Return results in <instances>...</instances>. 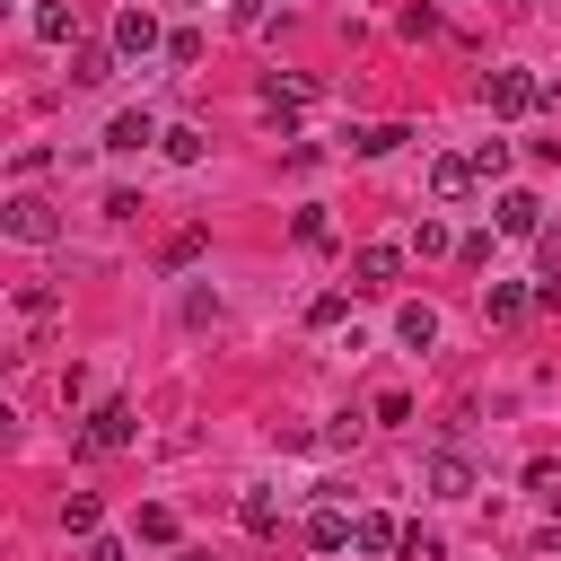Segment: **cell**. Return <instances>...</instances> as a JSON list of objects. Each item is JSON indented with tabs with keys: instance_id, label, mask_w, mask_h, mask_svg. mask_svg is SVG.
<instances>
[{
	"instance_id": "obj_1",
	"label": "cell",
	"mask_w": 561,
	"mask_h": 561,
	"mask_svg": "<svg viewBox=\"0 0 561 561\" xmlns=\"http://www.w3.org/2000/svg\"><path fill=\"white\" fill-rule=\"evenodd\" d=\"M0 228H9L18 245H53V237H61V210H53L44 193H18V202L0 210Z\"/></svg>"
},
{
	"instance_id": "obj_2",
	"label": "cell",
	"mask_w": 561,
	"mask_h": 561,
	"mask_svg": "<svg viewBox=\"0 0 561 561\" xmlns=\"http://www.w3.org/2000/svg\"><path fill=\"white\" fill-rule=\"evenodd\" d=\"M131 430H140V421H131V403H96V412H88V430H79V447H88V456H114V447H131Z\"/></svg>"
},
{
	"instance_id": "obj_3",
	"label": "cell",
	"mask_w": 561,
	"mask_h": 561,
	"mask_svg": "<svg viewBox=\"0 0 561 561\" xmlns=\"http://www.w3.org/2000/svg\"><path fill=\"white\" fill-rule=\"evenodd\" d=\"M482 96H491V114H535V105H543V79H526V70H491Z\"/></svg>"
},
{
	"instance_id": "obj_4",
	"label": "cell",
	"mask_w": 561,
	"mask_h": 561,
	"mask_svg": "<svg viewBox=\"0 0 561 561\" xmlns=\"http://www.w3.org/2000/svg\"><path fill=\"white\" fill-rule=\"evenodd\" d=\"M394 272H403V245H359L351 254V289H394Z\"/></svg>"
},
{
	"instance_id": "obj_5",
	"label": "cell",
	"mask_w": 561,
	"mask_h": 561,
	"mask_svg": "<svg viewBox=\"0 0 561 561\" xmlns=\"http://www.w3.org/2000/svg\"><path fill=\"white\" fill-rule=\"evenodd\" d=\"M114 53H123V61H149V53H158V18H149V9H123V18H114Z\"/></svg>"
},
{
	"instance_id": "obj_6",
	"label": "cell",
	"mask_w": 561,
	"mask_h": 561,
	"mask_svg": "<svg viewBox=\"0 0 561 561\" xmlns=\"http://www.w3.org/2000/svg\"><path fill=\"white\" fill-rule=\"evenodd\" d=\"M316 96H324V88H316V79H298V70H272V79H263V105H272V114H307Z\"/></svg>"
},
{
	"instance_id": "obj_7",
	"label": "cell",
	"mask_w": 561,
	"mask_h": 561,
	"mask_svg": "<svg viewBox=\"0 0 561 561\" xmlns=\"http://www.w3.org/2000/svg\"><path fill=\"white\" fill-rule=\"evenodd\" d=\"M473 184H482V167H473V158H430V193H438V202H465Z\"/></svg>"
},
{
	"instance_id": "obj_8",
	"label": "cell",
	"mask_w": 561,
	"mask_h": 561,
	"mask_svg": "<svg viewBox=\"0 0 561 561\" xmlns=\"http://www.w3.org/2000/svg\"><path fill=\"white\" fill-rule=\"evenodd\" d=\"M526 307H535V289H517V280L482 289V324H526Z\"/></svg>"
},
{
	"instance_id": "obj_9",
	"label": "cell",
	"mask_w": 561,
	"mask_h": 561,
	"mask_svg": "<svg viewBox=\"0 0 561 561\" xmlns=\"http://www.w3.org/2000/svg\"><path fill=\"white\" fill-rule=\"evenodd\" d=\"M500 237H543V202L535 193H500Z\"/></svg>"
},
{
	"instance_id": "obj_10",
	"label": "cell",
	"mask_w": 561,
	"mask_h": 561,
	"mask_svg": "<svg viewBox=\"0 0 561 561\" xmlns=\"http://www.w3.org/2000/svg\"><path fill=\"white\" fill-rule=\"evenodd\" d=\"M430 491H438V500H465V491H473V465H465L456 447H438V456H430Z\"/></svg>"
},
{
	"instance_id": "obj_11",
	"label": "cell",
	"mask_w": 561,
	"mask_h": 561,
	"mask_svg": "<svg viewBox=\"0 0 561 561\" xmlns=\"http://www.w3.org/2000/svg\"><path fill=\"white\" fill-rule=\"evenodd\" d=\"M26 26H35L44 44H70V26H79V18H70V0H35V9H26Z\"/></svg>"
},
{
	"instance_id": "obj_12",
	"label": "cell",
	"mask_w": 561,
	"mask_h": 561,
	"mask_svg": "<svg viewBox=\"0 0 561 561\" xmlns=\"http://www.w3.org/2000/svg\"><path fill=\"white\" fill-rule=\"evenodd\" d=\"M149 140H167L149 114H114V123H105V149H149Z\"/></svg>"
},
{
	"instance_id": "obj_13",
	"label": "cell",
	"mask_w": 561,
	"mask_h": 561,
	"mask_svg": "<svg viewBox=\"0 0 561 561\" xmlns=\"http://www.w3.org/2000/svg\"><path fill=\"white\" fill-rule=\"evenodd\" d=\"M351 535H359V526H351L342 508H316V517H307V543H316V552H342Z\"/></svg>"
},
{
	"instance_id": "obj_14",
	"label": "cell",
	"mask_w": 561,
	"mask_h": 561,
	"mask_svg": "<svg viewBox=\"0 0 561 561\" xmlns=\"http://www.w3.org/2000/svg\"><path fill=\"white\" fill-rule=\"evenodd\" d=\"M403 140H412L403 123H368V131H351V149H359V158H386V149H403Z\"/></svg>"
},
{
	"instance_id": "obj_15",
	"label": "cell",
	"mask_w": 561,
	"mask_h": 561,
	"mask_svg": "<svg viewBox=\"0 0 561 561\" xmlns=\"http://www.w3.org/2000/svg\"><path fill=\"white\" fill-rule=\"evenodd\" d=\"M394 333H403L412 351H430V342H438V307H403V316H394Z\"/></svg>"
},
{
	"instance_id": "obj_16",
	"label": "cell",
	"mask_w": 561,
	"mask_h": 561,
	"mask_svg": "<svg viewBox=\"0 0 561 561\" xmlns=\"http://www.w3.org/2000/svg\"><path fill=\"white\" fill-rule=\"evenodd\" d=\"M237 517H245V535H272V526H280V500H272V491H245Z\"/></svg>"
},
{
	"instance_id": "obj_17",
	"label": "cell",
	"mask_w": 561,
	"mask_h": 561,
	"mask_svg": "<svg viewBox=\"0 0 561 561\" xmlns=\"http://www.w3.org/2000/svg\"><path fill=\"white\" fill-rule=\"evenodd\" d=\"M70 79H79V88H96V79H114V61H105L96 44H79V53H70Z\"/></svg>"
},
{
	"instance_id": "obj_18",
	"label": "cell",
	"mask_w": 561,
	"mask_h": 561,
	"mask_svg": "<svg viewBox=\"0 0 561 561\" xmlns=\"http://www.w3.org/2000/svg\"><path fill=\"white\" fill-rule=\"evenodd\" d=\"M351 543H359V552H403V535H394L386 517H359V535H351Z\"/></svg>"
},
{
	"instance_id": "obj_19",
	"label": "cell",
	"mask_w": 561,
	"mask_h": 561,
	"mask_svg": "<svg viewBox=\"0 0 561 561\" xmlns=\"http://www.w3.org/2000/svg\"><path fill=\"white\" fill-rule=\"evenodd\" d=\"M158 149H167V158H175V167H193V158H202V131H193V123H175V131H167V140H158Z\"/></svg>"
},
{
	"instance_id": "obj_20",
	"label": "cell",
	"mask_w": 561,
	"mask_h": 561,
	"mask_svg": "<svg viewBox=\"0 0 561 561\" xmlns=\"http://www.w3.org/2000/svg\"><path fill=\"white\" fill-rule=\"evenodd\" d=\"M289 237H298V245H333V219H324V210H298Z\"/></svg>"
},
{
	"instance_id": "obj_21",
	"label": "cell",
	"mask_w": 561,
	"mask_h": 561,
	"mask_svg": "<svg viewBox=\"0 0 561 561\" xmlns=\"http://www.w3.org/2000/svg\"><path fill=\"white\" fill-rule=\"evenodd\" d=\"M61 526H70V535H96V500L70 491V500H61Z\"/></svg>"
},
{
	"instance_id": "obj_22",
	"label": "cell",
	"mask_w": 561,
	"mask_h": 561,
	"mask_svg": "<svg viewBox=\"0 0 561 561\" xmlns=\"http://www.w3.org/2000/svg\"><path fill=\"white\" fill-rule=\"evenodd\" d=\"M18 316H53V280H18Z\"/></svg>"
},
{
	"instance_id": "obj_23",
	"label": "cell",
	"mask_w": 561,
	"mask_h": 561,
	"mask_svg": "<svg viewBox=\"0 0 561 561\" xmlns=\"http://www.w3.org/2000/svg\"><path fill=\"white\" fill-rule=\"evenodd\" d=\"M140 535L149 543H175V508H140Z\"/></svg>"
},
{
	"instance_id": "obj_24",
	"label": "cell",
	"mask_w": 561,
	"mask_h": 561,
	"mask_svg": "<svg viewBox=\"0 0 561 561\" xmlns=\"http://www.w3.org/2000/svg\"><path fill=\"white\" fill-rule=\"evenodd\" d=\"M535 307H561V272H552V280H535Z\"/></svg>"
},
{
	"instance_id": "obj_25",
	"label": "cell",
	"mask_w": 561,
	"mask_h": 561,
	"mask_svg": "<svg viewBox=\"0 0 561 561\" xmlns=\"http://www.w3.org/2000/svg\"><path fill=\"white\" fill-rule=\"evenodd\" d=\"M88 561H123V543H105V535H96V543H88Z\"/></svg>"
},
{
	"instance_id": "obj_26",
	"label": "cell",
	"mask_w": 561,
	"mask_h": 561,
	"mask_svg": "<svg viewBox=\"0 0 561 561\" xmlns=\"http://www.w3.org/2000/svg\"><path fill=\"white\" fill-rule=\"evenodd\" d=\"M543 561H561V535H543Z\"/></svg>"
},
{
	"instance_id": "obj_27",
	"label": "cell",
	"mask_w": 561,
	"mask_h": 561,
	"mask_svg": "<svg viewBox=\"0 0 561 561\" xmlns=\"http://www.w3.org/2000/svg\"><path fill=\"white\" fill-rule=\"evenodd\" d=\"M175 561H219V552H175Z\"/></svg>"
},
{
	"instance_id": "obj_28",
	"label": "cell",
	"mask_w": 561,
	"mask_h": 561,
	"mask_svg": "<svg viewBox=\"0 0 561 561\" xmlns=\"http://www.w3.org/2000/svg\"><path fill=\"white\" fill-rule=\"evenodd\" d=\"M517 9H526V0H517Z\"/></svg>"
}]
</instances>
